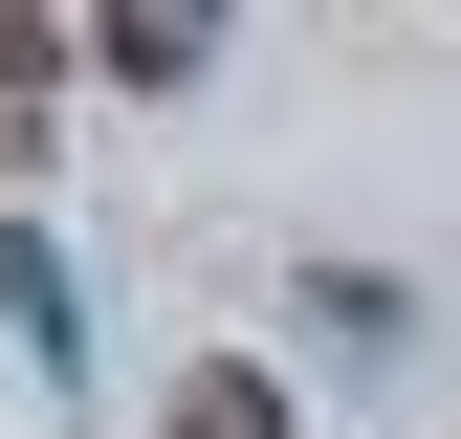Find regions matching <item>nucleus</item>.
Instances as JSON below:
<instances>
[{
  "label": "nucleus",
  "instance_id": "obj_1",
  "mask_svg": "<svg viewBox=\"0 0 461 439\" xmlns=\"http://www.w3.org/2000/svg\"><path fill=\"white\" fill-rule=\"evenodd\" d=\"M88 67L110 88H198L220 67V0H88Z\"/></svg>",
  "mask_w": 461,
  "mask_h": 439
},
{
  "label": "nucleus",
  "instance_id": "obj_2",
  "mask_svg": "<svg viewBox=\"0 0 461 439\" xmlns=\"http://www.w3.org/2000/svg\"><path fill=\"white\" fill-rule=\"evenodd\" d=\"M176 439H285V373H242V352H198V373H176Z\"/></svg>",
  "mask_w": 461,
  "mask_h": 439
}]
</instances>
